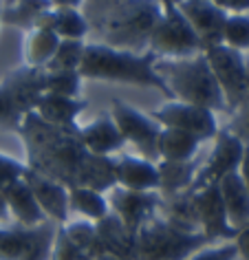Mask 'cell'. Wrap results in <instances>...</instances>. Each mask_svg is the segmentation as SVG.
<instances>
[{
    "mask_svg": "<svg viewBox=\"0 0 249 260\" xmlns=\"http://www.w3.org/2000/svg\"><path fill=\"white\" fill-rule=\"evenodd\" d=\"M163 9L166 7L159 0H119L88 27L95 29L100 42L108 47L146 53L152 29L163 16Z\"/></svg>",
    "mask_w": 249,
    "mask_h": 260,
    "instance_id": "4",
    "label": "cell"
},
{
    "mask_svg": "<svg viewBox=\"0 0 249 260\" xmlns=\"http://www.w3.org/2000/svg\"><path fill=\"white\" fill-rule=\"evenodd\" d=\"M80 139L88 152L95 154H117L126 144L110 113L95 117L90 123L80 128Z\"/></svg>",
    "mask_w": 249,
    "mask_h": 260,
    "instance_id": "20",
    "label": "cell"
},
{
    "mask_svg": "<svg viewBox=\"0 0 249 260\" xmlns=\"http://www.w3.org/2000/svg\"><path fill=\"white\" fill-rule=\"evenodd\" d=\"M51 7H53L51 0H7L3 5L0 20H3V24H9V27L34 29L40 14Z\"/></svg>",
    "mask_w": 249,
    "mask_h": 260,
    "instance_id": "28",
    "label": "cell"
},
{
    "mask_svg": "<svg viewBox=\"0 0 249 260\" xmlns=\"http://www.w3.org/2000/svg\"><path fill=\"white\" fill-rule=\"evenodd\" d=\"M84 40L77 38H60L53 57L44 64V71H77L84 53Z\"/></svg>",
    "mask_w": 249,
    "mask_h": 260,
    "instance_id": "31",
    "label": "cell"
},
{
    "mask_svg": "<svg viewBox=\"0 0 249 260\" xmlns=\"http://www.w3.org/2000/svg\"><path fill=\"white\" fill-rule=\"evenodd\" d=\"M209 67H212L219 86L225 95L227 110L234 113L238 104L249 95V82H247V60L245 51L232 49L225 42H214L203 49Z\"/></svg>",
    "mask_w": 249,
    "mask_h": 260,
    "instance_id": "8",
    "label": "cell"
},
{
    "mask_svg": "<svg viewBox=\"0 0 249 260\" xmlns=\"http://www.w3.org/2000/svg\"><path fill=\"white\" fill-rule=\"evenodd\" d=\"M245 57H247V60H249V49H247V51H245Z\"/></svg>",
    "mask_w": 249,
    "mask_h": 260,
    "instance_id": "48",
    "label": "cell"
},
{
    "mask_svg": "<svg viewBox=\"0 0 249 260\" xmlns=\"http://www.w3.org/2000/svg\"><path fill=\"white\" fill-rule=\"evenodd\" d=\"M104 194L108 207L123 220L133 236H137V230L157 212V205L161 201L159 190H130L123 185H113Z\"/></svg>",
    "mask_w": 249,
    "mask_h": 260,
    "instance_id": "13",
    "label": "cell"
},
{
    "mask_svg": "<svg viewBox=\"0 0 249 260\" xmlns=\"http://www.w3.org/2000/svg\"><path fill=\"white\" fill-rule=\"evenodd\" d=\"M16 130L22 135V141L27 146L29 168L62 181L64 185L75 183L80 164L86 154L77 123L57 126L42 119L36 110H29Z\"/></svg>",
    "mask_w": 249,
    "mask_h": 260,
    "instance_id": "1",
    "label": "cell"
},
{
    "mask_svg": "<svg viewBox=\"0 0 249 260\" xmlns=\"http://www.w3.org/2000/svg\"><path fill=\"white\" fill-rule=\"evenodd\" d=\"M36 27L53 31L60 38H77V40H84V36L90 31L86 16L77 7H55V5L42 11L36 20Z\"/></svg>",
    "mask_w": 249,
    "mask_h": 260,
    "instance_id": "23",
    "label": "cell"
},
{
    "mask_svg": "<svg viewBox=\"0 0 249 260\" xmlns=\"http://www.w3.org/2000/svg\"><path fill=\"white\" fill-rule=\"evenodd\" d=\"M44 93V69L24 64L5 77L0 84V126L18 128L22 117L36 108Z\"/></svg>",
    "mask_w": 249,
    "mask_h": 260,
    "instance_id": "6",
    "label": "cell"
},
{
    "mask_svg": "<svg viewBox=\"0 0 249 260\" xmlns=\"http://www.w3.org/2000/svg\"><path fill=\"white\" fill-rule=\"evenodd\" d=\"M115 159V179L117 185L130 190H159V170L148 157L137 154H113Z\"/></svg>",
    "mask_w": 249,
    "mask_h": 260,
    "instance_id": "18",
    "label": "cell"
},
{
    "mask_svg": "<svg viewBox=\"0 0 249 260\" xmlns=\"http://www.w3.org/2000/svg\"><path fill=\"white\" fill-rule=\"evenodd\" d=\"M157 214L166 223L174 225L176 230L201 232L199 216H196V207H194V194L190 187L174 194H161V201L157 205Z\"/></svg>",
    "mask_w": 249,
    "mask_h": 260,
    "instance_id": "21",
    "label": "cell"
},
{
    "mask_svg": "<svg viewBox=\"0 0 249 260\" xmlns=\"http://www.w3.org/2000/svg\"><path fill=\"white\" fill-rule=\"evenodd\" d=\"M201 148V139H196L192 133L181 128L161 126L157 137V154L159 159L168 161H190L196 157Z\"/></svg>",
    "mask_w": 249,
    "mask_h": 260,
    "instance_id": "26",
    "label": "cell"
},
{
    "mask_svg": "<svg viewBox=\"0 0 249 260\" xmlns=\"http://www.w3.org/2000/svg\"><path fill=\"white\" fill-rule=\"evenodd\" d=\"M69 205L71 212H77L80 216L90 220L102 218L110 210L106 194L86 185H69Z\"/></svg>",
    "mask_w": 249,
    "mask_h": 260,
    "instance_id": "30",
    "label": "cell"
},
{
    "mask_svg": "<svg viewBox=\"0 0 249 260\" xmlns=\"http://www.w3.org/2000/svg\"><path fill=\"white\" fill-rule=\"evenodd\" d=\"M238 172H240V177H242V181H245V185L249 190V144H245V150H242V159H240Z\"/></svg>",
    "mask_w": 249,
    "mask_h": 260,
    "instance_id": "42",
    "label": "cell"
},
{
    "mask_svg": "<svg viewBox=\"0 0 249 260\" xmlns=\"http://www.w3.org/2000/svg\"><path fill=\"white\" fill-rule=\"evenodd\" d=\"M157 121L161 126H170V128H181L192 133L196 139L207 141L214 139L219 133V121H216V113L199 104H190V102H181V100H170L163 102L159 108H154L152 113Z\"/></svg>",
    "mask_w": 249,
    "mask_h": 260,
    "instance_id": "9",
    "label": "cell"
},
{
    "mask_svg": "<svg viewBox=\"0 0 249 260\" xmlns=\"http://www.w3.org/2000/svg\"><path fill=\"white\" fill-rule=\"evenodd\" d=\"M119 3V0H84L82 3V14L86 16L88 24L97 20L102 14H106L110 7H115V5Z\"/></svg>",
    "mask_w": 249,
    "mask_h": 260,
    "instance_id": "39",
    "label": "cell"
},
{
    "mask_svg": "<svg viewBox=\"0 0 249 260\" xmlns=\"http://www.w3.org/2000/svg\"><path fill=\"white\" fill-rule=\"evenodd\" d=\"M216 7H221L227 14H245L249 11V0H212Z\"/></svg>",
    "mask_w": 249,
    "mask_h": 260,
    "instance_id": "40",
    "label": "cell"
},
{
    "mask_svg": "<svg viewBox=\"0 0 249 260\" xmlns=\"http://www.w3.org/2000/svg\"><path fill=\"white\" fill-rule=\"evenodd\" d=\"M159 3L163 5V7H166V5H179L181 0H159Z\"/></svg>",
    "mask_w": 249,
    "mask_h": 260,
    "instance_id": "45",
    "label": "cell"
},
{
    "mask_svg": "<svg viewBox=\"0 0 249 260\" xmlns=\"http://www.w3.org/2000/svg\"><path fill=\"white\" fill-rule=\"evenodd\" d=\"M77 71L86 80H104V82L130 84V86L159 88L168 100H172L166 82L154 71V55L150 51L133 53V51L108 47V44L100 40L86 42Z\"/></svg>",
    "mask_w": 249,
    "mask_h": 260,
    "instance_id": "2",
    "label": "cell"
},
{
    "mask_svg": "<svg viewBox=\"0 0 249 260\" xmlns=\"http://www.w3.org/2000/svg\"><path fill=\"white\" fill-rule=\"evenodd\" d=\"M55 225L44 220L36 227H0V258H51Z\"/></svg>",
    "mask_w": 249,
    "mask_h": 260,
    "instance_id": "10",
    "label": "cell"
},
{
    "mask_svg": "<svg viewBox=\"0 0 249 260\" xmlns=\"http://www.w3.org/2000/svg\"><path fill=\"white\" fill-rule=\"evenodd\" d=\"M214 150L209 154V159L203 164L201 168H196V174L192 179L190 190H199L203 185L209 183H219L227 172L238 170L240 159H242V150H245V141L238 139L234 133L229 130H219L214 137Z\"/></svg>",
    "mask_w": 249,
    "mask_h": 260,
    "instance_id": "12",
    "label": "cell"
},
{
    "mask_svg": "<svg viewBox=\"0 0 249 260\" xmlns=\"http://www.w3.org/2000/svg\"><path fill=\"white\" fill-rule=\"evenodd\" d=\"M223 42L238 51L249 49V11H245V14H227L225 27H223Z\"/></svg>",
    "mask_w": 249,
    "mask_h": 260,
    "instance_id": "33",
    "label": "cell"
},
{
    "mask_svg": "<svg viewBox=\"0 0 249 260\" xmlns=\"http://www.w3.org/2000/svg\"><path fill=\"white\" fill-rule=\"evenodd\" d=\"M5 3H7V0H5Z\"/></svg>",
    "mask_w": 249,
    "mask_h": 260,
    "instance_id": "49",
    "label": "cell"
},
{
    "mask_svg": "<svg viewBox=\"0 0 249 260\" xmlns=\"http://www.w3.org/2000/svg\"><path fill=\"white\" fill-rule=\"evenodd\" d=\"M3 5H5V0H0V16H3ZM3 22V20H0Z\"/></svg>",
    "mask_w": 249,
    "mask_h": 260,
    "instance_id": "46",
    "label": "cell"
},
{
    "mask_svg": "<svg viewBox=\"0 0 249 260\" xmlns=\"http://www.w3.org/2000/svg\"><path fill=\"white\" fill-rule=\"evenodd\" d=\"M9 220H14V218H11V212H9L7 199H5V194H3V187H0V227L9 225Z\"/></svg>",
    "mask_w": 249,
    "mask_h": 260,
    "instance_id": "43",
    "label": "cell"
},
{
    "mask_svg": "<svg viewBox=\"0 0 249 260\" xmlns=\"http://www.w3.org/2000/svg\"><path fill=\"white\" fill-rule=\"evenodd\" d=\"M110 115L119 128V133L123 135V139L137 146L143 157H148L150 161L159 159L157 154V137H159L161 123L154 119L152 115H146L141 110H137L128 104H123L119 100H113L110 106Z\"/></svg>",
    "mask_w": 249,
    "mask_h": 260,
    "instance_id": "11",
    "label": "cell"
},
{
    "mask_svg": "<svg viewBox=\"0 0 249 260\" xmlns=\"http://www.w3.org/2000/svg\"><path fill=\"white\" fill-rule=\"evenodd\" d=\"M192 194H194L196 216H199V227L209 243L234 240L238 230H234L227 220V210H225V203H223L219 183L203 185L199 190H192Z\"/></svg>",
    "mask_w": 249,
    "mask_h": 260,
    "instance_id": "14",
    "label": "cell"
},
{
    "mask_svg": "<svg viewBox=\"0 0 249 260\" xmlns=\"http://www.w3.org/2000/svg\"><path fill=\"white\" fill-rule=\"evenodd\" d=\"M80 71H44V90L67 97H80L82 90Z\"/></svg>",
    "mask_w": 249,
    "mask_h": 260,
    "instance_id": "32",
    "label": "cell"
},
{
    "mask_svg": "<svg viewBox=\"0 0 249 260\" xmlns=\"http://www.w3.org/2000/svg\"><path fill=\"white\" fill-rule=\"evenodd\" d=\"M73 185H86L100 192H108L113 185H117L113 154H95L86 150Z\"/></svg>",
    "mask_w": 249,
    "mask_h": 260,
    "instance_id": "25",
    "label": "cell"
},
{
    "mask_svg": "<svg viewBox=\"0 0 249 260\" xmlns=\"http://www.w3.org/2000/svg\"><path fill=\"white\" fill-rule=\"evenodd\" d=\"M154 71L174 100L199 104L214 113H229L225 95L203 51L185 57H154Z\"/></svg>",
    "mask_w": 249,
    "mask_h": 260,
    "instance_id": "3",
    "label": "cell"
},
{
    "mask_svg": "<svg viewBox=\"0 0 249 260\" xmlns=\"http://www.w3.org/2000/svg\"><path fill=\"white\" fill-rule=\"evenodd\" d=\"M88 104L80 100V97H67V95H57V93H44L40 95V100L36 104V113L57 126H73Z\"/></svg>",
    "mask_w": 249,
    "mask_h": 260,
    "instance_id": "24",
    "label": "cell"
},
{
    "mask_svg": "<svg viewBox=\"0 0 249 260\" xmlns=\"http://www.w3.org/2000/svg\"><path fill=\"white\" fill-rule=\"evenodd\" d=\"M245 60H247V57H245ZM247 82H249V60H247Z\"/></svg>",
    "mask_w": 249,
    "mask_h": 260,
    "instance_id": "47",
    "label": "cell"
},
{
    "mask_svg": "<svg viewBox=\"0 0 249 260\" xmlns=\"http://www.w3.org/2000/svg\"><path fill=\"white\" fill-rule=\"evenodd\" d=\"M51 3H53L55 7H77L80 9L84 0H51Z\"/></svg>",
    "mask_w": 249,
    "mask_h": 260,
    "instance_id": "44",
    "label": "cell"
},
{
    "mask_svg": "<svg viewBox=\"0 0 249 260\" xmlns=\"http://www.w3.org/2000/svg\"><path fill=\"white\" fill-rule=\"evenodd\" d=\"M24 179L34 190L38 203H40L42 212L47 214V218L55 220V223H67L71 218V205H69V185H64L62 181L51 179L47 174L27 168Z\"/></svg>",
    "mask_w": 249,
    "mask_h": 260,
    "instance_id": "16",
    "label": "cell"
},
{
    "mask_svg": "<svg viewBox=\"0 0 249 260\" xmlns=\"http://www.w3.org/2000/svg\"><path fill=\"white\" fill-rule=\"evenodd\" d=\"M88 258H135V236L113 210L95 220V243Z\"/></svg>",
    "mask_w": 249,
    "mask_h": 260,
    "instance_id": "15",
    "label": "cell"
},
{
    "mask_svg": "<svg viewBox=\"0 0 249 260\" xmlns=\"http://www.w3.org/2000/svg\"><path fill=\"white\" fill-rule=\"evenodd\" d=\"M57 44H60V36L53 31L40 27L29 29L27 42H24V64L34 69H44V64L53 57Z\"/></svg>",
    "mask_w": 249,
    "mask_h": 260,
    "instance_id": "29",
    "label": "cell"
},
{
    "mask_svg": "<svg viewBox=\"0 0 249 260\" xmlns=\"http://www.w3.org/2000/svg\"><path fill=\"white\" fill-rule=\"evenodd\" d=\"M51 258H84V253L80 251L73 240L69 238V234L64 232V227L55 230V238H53V247H51Z\"/></svg>",
    "mask_w": 249,
    "mask_h": 260,
    "instance_id": "35",
    "label": "cell"
},
{
    "mask_svg": "<svg viewBox=\"0 0 249 260\" xmlns=\"http://www.w3.org/2000/svg\"><path fill=\"white\" fill-rule=\"evenodd\" d=\"M148 51L154 57H185L203 51V42L176 5H166L163 16L152 29Z\"/></svg>",
    "mask_w": 249,
    "mask_h": 260,
    "instance_id": "7",
    "label": "cell"
},
{
    "mask_svg": "<svg viewBox=\"0 0 249 260\" xmlns=\"http://www.w3.org/2000/svg\"><path fill=\"white\" fill-rule=\"evenodd\" d=\"M176 7L181 9V14L188 18L196 36L201 38L203 49L207 44L223 42V27L227 20V11L216 7L212 0H181Z\"/></svg>",
    "mask_w": 249,
    "mask_h": 260,
    "instance_id": "17",
    "label": "cell"
},
{
    "mask_svg": "<svg viewBox=\"0 0 249 260\" xmlns=\"http://www.w3.org/2000/svg\"><path fill=\"white\" fill-rule=\"evenodd\" d=\"M64 232L69 234V238L80 247V251L84 253V258H88V251L95 243V223H90V218H77V220H67L62 223Z\"/></svg>",
    "mask_w": 249,
    "mask_h": 260,
    "instance_id": "34",
    "label": "cell"
},
{
    "mask_svg": "<svg viewBox=\"0 0 249 260\" xmlns=\"http://www.w3.org/2000/svg\"><path fill=\"white\" fill-rule=\"evenodd\" d=\"M232 123L227 126L229 133H234L238 139L249 144V95L238 104V108L232 113Z\"/></svg>",
    "mask_w": 249,
    "mask_h": 260,
    "instance_id": "36",
    "label": "cell"
},
{
    "mask_svg": "<svg viewBox=\"0 0 249 260\" xmlns=\"http://www.w3.org/2000/svg\"><path fill=\"white\" fill-rule=\"evenodd\" d=\"M221 197L227 210V220L234 230H240L242 225L249 223V190L242 181L238 170L227 172L219 181Z\"/></svg>",
    "mask_w": 249,
    "mask_h": 260,
    "instance_id": "22",
    "label": "cell"
},
{
    "mask_svg": "<svg viewBox=\"0 0 249 260\" xmlns=\"http://www.w3.org/2000/svg\"><path fill=\"white\" fill-rule=\"evenodd\" d=\"M3 194H5V199H7L11 218H14L18 225L36 227V225H42L44 220H49L47 214L42 212V207H40V203H38L34 190H31V185L27 183V179H24V177L11 181L9 185H5Z\"/></svg>",
    "mask_w": 249,
    "mask_h": 260,
    "instance_id": "19",
    "label": "cell"
},
{
    "mask_svg": "<svg viewBox=\"0 0 249 260\" xmlns=\"http://www.w3.org/2000/svg\"><path fill=\"white\" fill-rule=\"evenodd\" d=\"M209 240L203 232H183L152 214L135 236V258H190Z\"/></svg>",
    "mask_w": 249,
    "mask_h": 260,
    "instance_id": "5",
    "label": "cell"
},
{
    "mask_svg": "<svg viewBox=\"0 0 249 260\" xmlns=\"http://www.w3.org/2000/svg\"><path fill=\"white\" fill-rule=\"evenodd\" d=\"M190 258H196V260H207V258H216V260H225V258H238V245L234 243H223V245H203L199 247Z\"/></svg>",
    "mask_w": 249,
    "mask_h": 260,
    "instance_id": "37",
    "label": "cell"
},
{
    "mask_svg": "<svg viewBox=\"0 0 249 260\" xmlns=\"http://www.w3.org/2000/svg\"><path fill=\"white\" fill-rule=\"evenodd\" d=\"M236 245H238V256L242 258H249V223L247 225H242L238 232H236Z\"/></svg>",
    "mask_w": 249,
    "mask_h": 260,
    "instance_id": "41",
    "label": "cell"
},
{
    "mask_svg": "<svg viewBox=\"0 0 249 260\" xmlns=\"http://www.w3.org/2000/svg\"><path fill=\"white\" fill-rule=\"evenodd\" d=\"M27 168H29V166L20 164L18 159L7 157V154L0 152V187H5V185H9L11 181L24 177Z\"/></svg>",
    "mask_w": 249,
    "mask_h": 260,
    "instance_id": "38",
    "label": "cell"
},
{
    "mask_svg": "<svg viewBox=\"0 0 249 260\" xmlns=\"http://www.w3.org/2000/svg\"><path fill=\"white\" fill-rule=\"evenodd\" d=\"M157 170H159V192L174 194V192L188 190L192 185V179L196 174V164H194V159H190V161L159 159Z\"/></svg>",
    "mask_w": 249,
    "mask_h": 260,
    "instance_id": "27",
    "label": "cell"
}]
</instances>
